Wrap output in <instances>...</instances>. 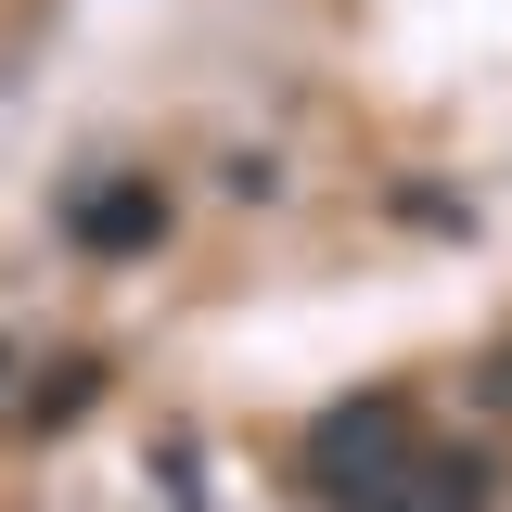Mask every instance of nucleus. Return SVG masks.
I'll use <instances>...</instances> for the list:
<instances>
[{"mask_svg":"<svg viewBox=\"0 0 512 512\" xmlns=\"http://www.w3.org/2000/svg\"><path fill=\"white\" fill-rule=\"evenodd\" d=\"M474 410H487V423H512V333L474 359Z\"/></svg>","mask_w":512,"mask_h":512,"instance_id":"nucleus-5","label":"nucleus"},{"mask_svg":"<svg viewBox=\"0 0 512 512\" xmlns=\"http://www.w3.org/2000/svg\"><path fill=\"white\" fill-rule=\"evenodd\" d=\"M64 244H90V256L167 244V192H154V180H77V192H64Z\"/></svg>","mask_w":512,"mask_h":512,"instance_id":"nucleus-3","label":"nucleus"},{"mask_svg":"<svg viewBox=\"0 0 512 512\" xmlns=\"http://www.w3.org/2000/svg\"><path fill=\"white\" fill-rule=\"evenodd\" d=\"M13 372H26V359H13V333H0V397H13Z\"/></svg>","mask_w":512,"mask_h":512,"instance_id":"nucleus-6","label":"nucleus"},{"mask_svg":"<svg viewBox=\"0 0 512 512\" xmlns=\"http://www.w3.org/2000/svg\"><path fill=\"white\" fill-rule=\"evenodd\" d=\"M487 500H500V461H487V448H436V436H423L384 487H359L346 512H487Z\"/></svg>","mask_w":512,"mask_h":512,"instance_id":"nucleus-2","label":"nucleus"},{"mask_svg":"<svg viewBox=\"0 0 512 512\" xmlns=\"http://www.w3.org/2000/svg\"><path fill=\"white\" fill-rule=\"evenodd\" d=\"M410 448H423V410H410L397 384H372V397H333V410L308 423V487H320L333 512H346L359 487H384V474H397Z\"/></svg>","mask_w":512,"mask_h":512,"instance_id":"nucleus-1","label":"nucleus"},{"mask_svg":"<svg viewBox=\"0 0 512 512\" xmlns=\"http://www.w3.org/2000/svg\"><path fill=\"white\" fill-rule=\"evenodd\" d=\"M90 397H103V359H52V372H26V423L64 436V423H90Z\"/></svg>","mask_w":512,"mask_h":512,"instance_id":"nucleus-4","label":"nucleus"}]
</instances>
